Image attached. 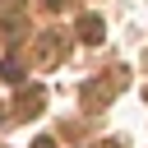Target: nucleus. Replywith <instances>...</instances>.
<instances>
[{
    "mask_svg": "<svg viewBox=\"0 0 148 148\" xmlns=\"http://www.w3.org/2000/svg\"><path fill=\"white\" fill-rule=\"evenodd\" d=\"M102 32H106V28H102L97 14H83V18H79V37H83V42H102Z\"/></svg>",
    "mask_w": 148,
    "mask_h": 148,
    "instance_id": "f257e3e1",
    "label": "nucleus"
},
{
    "mask_svg": "<svg viewBox=\"0 0 148 148\" xmlns=\"http://www.w3.org/2000/svg\"><path fill=\"white\" fill-rule=\"evenodd\" d=\"M0 79H5V83H23V69H18V60H5V65H0Z\"/></svg>",
    "mask_w": 148,
    "mask_h": 148,
    "instance_id": "f03ea898",
    "label": "nucleus"
},
{
    "mask_svg": "<svg viewBox=\"0 0 148 148\" xmlns=\"http://www.w3.org/2000/svg\"><path fill=\"white\" fill-rule=\"evenodd\" d=\"M46 9H65V0H46Z\"/></svg>",
    "mask_w": 148,
    "mask_h": 148,
    "instance_id": "7ed1b4c3",
    "label": "nucleus"
},
{
    "mask_svg": "<svg viewBox=\"0 0 148 148\" xmlns=\"http://www.w3.org/2000/svg\"><path fill=\"white\" fill-rule=\"evenodd\" d=\"M32 148H51V139H37V143H32Z\"/></svg>",
    "mask_w": 148,
    "mask_h": 148,
    "instance_id": "20e7f679",
    "label": "nucleus"
}]
</instances>
